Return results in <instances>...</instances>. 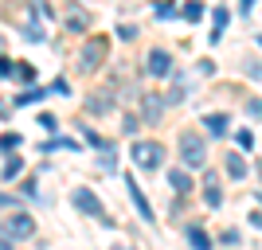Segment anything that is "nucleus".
<instances>
[{
  "mask_svg": "<svg viewBox=\"0 0 262 250\" xmlns=\"http://www.w3.org/2000/svg\"><path fill=\"white\" fill-rule=\"evenodd\" d=\"M149 75H157V78L172 75V55L168 51H153L149 55Z\"/></svg>",
  "mask_w": 262,
  "mask_h": 250,
  "instance_id": "nucleus-7",
  "label": "nucleus"
},
{
  "mask_svg": "<svg viewBox=\"0 0 262 250\" xmlns=\"http://www.w3.org/2000/svg\"><path fill=\"white\" fill-rule=\"evenodd\" d=\"M227 20H231V12H227V8H215V16H211V24H215V28H211V39H219V35H223Z\"/></svg>",
  "mask_w": 262,
  "mask_h": 250,
  "instance_id": "nucleus-12",
  "label": "nucleus"
},
{
  "mask_svg": "<svg viewBox=\"0 0 262 250\" xmlns=\"http://www.w3.org/2000/svg\"><path fill=\"white\" fill-rule=\"evenodd\" d=\"M82 133H86V141H90V145H98V149H106V141H102V137H98L94 129H82Z\"/></svg>",
  "mask_w": 262,
  "mask_h": 250,
  "instance_id": "nucleus-27",
  "label": "nucleus"
},
{
  "mask_svg": "<svg viewBox=\"0 0 262 250\" xmlns=\"http://www.w3.org/2000/svg\"><path fill=\"white\" fill-rule=\"evenodd\" d=\"M168 184H172L176 192H180V196H188V192H192V180H188V172H180V168H176V172L168 176Z\"/></svg>",
  "mask_w": 262,
  "mask_h": 250,
  "instance_id": "nucleus-11",
  "label": "nucleus"
},
{
  "mask_svg": "<svg viewBox=\"0 0 262 250\" xmlns=\"http://www.w3.org/2000/svg\"><path fill=\"white\" fill-rule=\"evenodd\" d=\"M32 235H35L32 215H20V211H16V215L0 227V246H12V239H32Z\"/></svg>",
  "mask_w": 262,
  "mask_h": 250,
  "instance_id": "nucleus-1",
  "label": "nucleus"
},
{
  "mask_svg": "<svg viewBox=\"0 0 262 250\" xmlns=\"http://www.w3.org/2000/svg\"><path fill=\"white\" fill-rule=\"evenodd\" d=\"M110 106H114V94H94V98L86 102L90 113H102V109H110Z\"/></svg>",
  "mask_w": 262,
  "mask_h": 250,
  "instance_id": "nucleus-13",
  "label": "nucleus"
},
{
  "mask_svg": "<svg viewBox=\"0 0 262 250\" xmlns=\"http://www.w3.org/2000/svg\"><path fill=\"white\" fill-rule=\"evenodd\" d=\"M141 113H145V121H161V113H164V98L161 94H141Z\"/></svg>",
  "mask_w": 262,
  "mask_h": 250,
  "instance_id": "nucleus-6",
  "label": "nucleus"
},
{
  "mask_svg": "<svg viewBox=\"0 0 262 250\" xmlns=\"http://www.w3.org/2000/svg\"><path fill=\"white\" fill-rule=\"evenodd\" d=\"M247 113H251V118H262V98H254V102H247Z\"/></svg>",
  "mask_w": 262,
  "mask_h": 250,
  "instance_id": "nucleus-25",
  "label": "nucleus"
},
{
  "mask_svg": "<svg viewBox=\"0 0 262 250\" xmlns=\"http://www.w3.org/2000/svg\"><path fill=\"white\" fill-rule=\"evenodd\" d=\"M106 39H90L86 47H82V51H78V71H98V63H102V55H106Z\"/></svg>",
  "mask_w": 262,
  "mask_h": 250,
  "instance_id": "nucleus-3",
  "label": "nucleus"
},
{
  "mask_svg": "<svg viewBox=\"0 0 262 250\" xmlns=\"http://www.w3.org/2000/svg\"><path fill=\"white\" fill-rule=\"evenodd\" d=\"M125 184H129V196H133V203H137V211H141V219H145V223H153V207H149V199L141 196V188L133 184V176H125Z\"/></svg>",
  "mask_w": 262,
  "mask_h": 250,
  "instance_id": "nucleus-8",
  "label": "nucleus"
},
{
  "mask_svg": "<svg viewBox=\"0 0 262 250\" xmlns=\"http://www.w3.org/2000/svg\"><path fill=\"white\" fill-rule=\"evenodd\" d=\"M243 71H247L251 78H262V63H254V59H247V63H243Z\"/></svg>",
  "mask_w": 262,
  "mask_h": 250,
  "instance_id": "nucleus-22",
  "label": "nucleus"
},
{
  "mask_svg": "<svg viewBox=\"0 0 262 250\" xmlns=\"http://www.w3.org/2000/svg\"><path fill=\"white\" fill-rule=\"evenodd\" d=\"M71 203L82 211V215H94V219H106V211H102V199L90 192V188H75V196H71Z\"/></svg>",
  "mask_w": 262,
  "mask_h": 250,
  "instance_id": "nucleus-5",
  "label": "nucleus"
},
{
  "mask_svg": "<svg viewBox=\"0 0 262 250\" xmlns=\"http://www.w3.org/2000/svg\"><path fill=\"white\" fill-rule=\"evenodd\" d=\"M204 121H208V133H215V137L227 133V118H223V113H211V118H204Z\"/></svg>",
  "mask_w": 262,
  "mask_h": 250,
  "instance_id": "nucleus-16",
  "label": "nucleus"
},
{
  "mask_svg": "<svg viewBox=\"0 0 262 250\" xmlns=\"http://www.w3.org/2000/svg\"><path fill=\"white\" fill-rule=\"evenodd\" d=\"M188 242H192V246H200V250H208L211 246V235L204 227H188Z\"/></svg>",
  "mask_w": 262,
  "mask_h": 250,
  "instance_id": "nucleus-10",
  "label": "nucleus"
},
{
  "mask_svg": "<svg viewBox=\"0 0 262 250\" xmlns=\"http://www.w3.org/2000/svg\"><path fill=\"white\" fill-rule=\"evenodd\" d=\"M12 75V63H8V59H0V78H8Z\"/></svg>",
  "mask_w": 262,
  "mask_h": 250,
  "instance_id": "nucleus-30",
  "label": "nucleus"
},
{
  "mask_svg": "<svg viewBox=\"0 0 262 250\" xmlns=\"http://www.w3.org/2000/svg\"><path fill=\"white\" fill-rule=\"evenodd\" d=\"M20 141H24L20 133H4V137H0V149H4V152H12V149H20Z\"/></svg>",
  "mask_w": 262,
  "mask_h": 250,
  "instance_id": "nucleus-18",
  "label": "nucleus"
},
{
  "mask_svg": "<svg viewBox=\"0 0 262 250\" xmlns=\"http://www.w3.org/2000/svg\"><path fill=\"white\" fill-rule=\"evenodd\" d=\"M47 90H39V86H32V90H24V94H16V102L12 106H32V102H39Z\"/></svg>",
  "mask_w": 262,
  "mask_h": 250,
  "instance_id": "nucleus-15",
  "label": "nucleus"
},
{
  "mask_svg": "<svg viewBox=\"0 0 262 250\" xmlns=\"http://www.w3.org/2000/svg\"><path fill=\"white\" fill-rule=\"evenodd\" d=\"M35 121H39V125H43L47 133H55V129H59V118H55V113H39Z\"/></svg>",
  "mask_w": 262,
  "mask_h": 250,
  "instance_id": "nucleus-19",
  "label": "nucleus"
},
{
  "mask_svg": "<svg viewBox=\"0 0 262 250\" xmlns=\"http://www.w3.org/2000/svg\"><path fill=\"white\" fill-rule=\"evenodd\" d=\"M227 172L235 176V180H243V176H247V161H243L239 152H227Z\"/></svg>",
  "mask_w": 262,
  "mask_h": 250,
  "instance_id": "nucleus-9",
  "label": "nucleus"
},
{
  "mask_svg": "<svg viewBox=\"0 0 262 250\" xmlns=\"http://www.w3.org/2000/svg\"><path fill=\"white\" fill-rule=\"evenodd\" d=\"M200 16H204V8H200L196 0H192V4H188V8H184V20H192V24H196Z\"/></svg>",
  "mask_w": 262,
  "mask_h": 250,
  "instance_id": "nucleus-21",
  "label": "nucleus"
},
{
  "mask_svg": "<svg viewBox=\"0 0 262 250\" xmlns=\"http://www.w3.org/2000/svg\"><path fill=\"white\" fill-rule=\"evenodd\" d=\"M86 24H90V16H86V12H71V20H67V28H71V32H82Z\"/></svg>",
  "mask_w": 262,
  "mask_h": 250,
  "instance_id": "nucleus-17",
  "label": "nucleus"
},
{
  "mask_svg": "<svg viewBox=\"0 0 262 250\" xmlns=\"http://www.w3.org/2000/svg\"><path fill=\"white\" fill-rule=\"evenodd\" d=\"M254 8V0H243V12H251Z\"/></svg>",
  "mask_w": 262,
  "mask_h": 250,
  "instance_id": "nucleus-31",
  "label": "nucleus"
},
{
  "mask_svg": "<svg viewBox=\"0 0 262 250\" xmlns=\"http://www.w3.org/2000/svg\"><path fill=\"white\" fill-rule=\"evenodd\" d=\"M258 43H262V35H258Z\"/></svg>",
  "mask_w": 262,
  "mask_h": 250,
  "instance_id": "nucleus-32",
  "label": "nucleus"
},
{
  "mask_svg": "<svg viewBox=\"0 0 262 250\" xmlns=\"http://www.w3.org/2000/svg\"><path fill=\"white\" fill-rule=\"evenodd\" d=\"M239 145H243V149H251V145H254V137H251L247 129H239Z\"/></svg>",
  "mask_w": 262,
  "mask_h": 250,
  "instance_id": "nucleus-29",
  "label": "nucleus"
},
{
  "mask_svg": "<svg viewBox=\"0 0 262 250\" xmlns=\"http://www.w3.org/2000/svg\"><path fill=\"white\" fill-rule=\"evenodd\" d=\"M118 35H121V39H133V35H137V28H129V24H121V28H118Z\"/></svg>",
  "mask_w": 262,
  "mask_h": 250,
  "instance_id": "nucleus-28",
  "label": "nucleus"
},
{
  "mask_svg": "<svg viewBox=\"0 0 262 250\" xmlns=\"http://www.w3.org/2000/svg\"><path fill=\"white\" fill-rule=\"evenodd\" d=\"M219 242H223V246H239V231H235V227H231V231H223V235H219Z\"/></svg>",
  "mask_w": 262,
  "mask_h": 250,
  "instance_id": "nucleus-20",
  "label": "nucleus"
},
{
  "mask_svg": "<svg viewBox=\"0 0 262 250\" xmlns=\"http://www.w3.org/2000/svg\"><path fill=\"white\" fill-rule=\"evenodd\" d=\"M157 16H161V20H168V16H176V8H172V4H157Z\"/></svg>",
  "mask_w": 262,
  "mask_h": 250,
  "instance_id": "nucleus-26",
  "label": "nucleus"
},
{
  "mask_svg": "<svg viewBox=\"0 0 262 250\" xmlns=\"http://www.w3.org/2000/svg\"><path fill=\"white\" fill-rule=\"evenodd\" d=\"M161 156H164V149L157 141H137L133 145V164H137L141 172H153L157 164H161Z\"/></svg>",
  "mask_w": 262,
  "mask_h": 250,
  "instance_id": "nucleus-2",
  "label": "nucleus"
},
{
  "mask_svg": "<svg viewBox=\"0 0 262 250\" xmlns=\"http://www.w3.org/2000/svg\"><path fill=\"white\" fill-rule=\"evenodd\" d=\"M204 184H208V188H204V196H208V203L211 207H219V199H223V196H219V184H215V176H204Z\"/></svg>",
  "mask_w": 262,
  "mask_h": 250,
  "instance_id": "nucleus-14",
  "label": "nucleus"
},
{
  "mask_svg": "<svg viewBox=\"0 0 262 250\" xmlns=\"http://www.w3.org/2000/svg\"><path fill=\"white\" fill-rule=\"evenodd\" d=\"M12 75H16V78H24V82H32V78H35V71H32V66H28V63H24V66H16Z\"/></svg>",
  "mask_w": 262,
  "mask_h": 250,
  "instance_id": "nucleus-23",
  "label": "nucleus"
},
{
  "mask_svg": "<svg viewBox=\"0 0 262 250\" xmlns=\"http://www.w3.org/2000/svg\"><path fill=\"white\" fill-rule=\"evenodd\" d=\"M20 168H24V164H20V156H16V161H8V164H4V180H12V176L20 172Z\"/></svg>",
  "mask_w": 262,
  "mask_h": 250,
  "instance_id": "nucleus-24",
  "label": "nucleus"
},
{
  "mask_svg": "<svg viewBox=\"0 0 262 250\" xmlns=\"http://www.w3.org/2000/svg\"><path fill=\"white\" fill-rule=\"evenodd\" d=\"M180 156H184L188 168H200L204 164V141L196 133H180Z\"/></svg>",
  "mask_w": 262,
  "mask_h": 250,
  "instance_id": "nucleus-4",
  "label": "nucleus"
}]
</instances>
